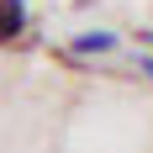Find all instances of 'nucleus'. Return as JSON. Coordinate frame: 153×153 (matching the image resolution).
<instances>
[{
	"mask_svg": "<svg viewBox=\"0 0 153 153\" xmlns=\"http://www.w3.org/2000/svg\"><path fill=\"white\" fill-rule=\"evenodd\" d=\"M69 53L74 58H106V53H116V32H79V37H69Z\"/></svg>",
	"mask_w": 153,
	"mask_h": 153,
	"instance_id": "nucleus-1",
	"label": "nucleus"
},
{
	"mask_svg": "<svg viewBox=\"0 0 153 153\" xmlns=\"http://www.w3.org/2000/svg\"><path fill=\"white\" fill-rule=\"evenodd\" d=\"M27 32V0H0V42H16Z\"/></svg>",
	"mask_w": 153,
	"mask_h": 153,
	"instance_id": "nucleus-2",
	"label": "nucleus"
},
{
	"mask_svg": "<svg viewBox=\"0 0 153 153\" xmlns=\"http://www.w3.org/2000/svg\"><path fill=\"white\" fill-rule=\"evenodd\" d=\"M137 69H143V74L153 79V53H143V58H137Z\"/></svg>",
	"mask_w": 153,
	"mask_h": 153,
	"instance_id": "nucleus-3",
	"label": "nucleus"
},
{
	"mask_svg": "<svg viewBox=\"0 0 153 153\" xmlns=\"http://www.w3.org/2000/svg\"><path fill=\"white\" fill-rule=\"evenodd\" d=\"M148 42H153V37H148Z\"/></svg>",
	"mask_w": 153,
	"mask_h": 153,
	"instance_id": "nucleus-4",
	"label": "nucleus"
}]
</instances>
